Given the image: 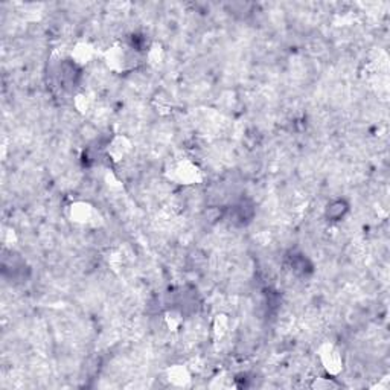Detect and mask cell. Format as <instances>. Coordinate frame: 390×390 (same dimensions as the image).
Returning <instances> with one entry per match:
<instances>
[{
  "mask_svg": "<svg viewBox=\"0 0 390 390\" xmlns=\"http://www.w3.org/2000/svg\"><path fill=\"white\" fill-rule=\"evenodd\" d=\"M322 361H323L325 367L328 369V372H331V373H337L340 370V367H341V358H340V355L336 351H332L331 347H329V351L323 352Z\"/></svg>",
  "mask_w": 390,
  "mask_h": 390,
  "instance_id": "obj_1",
  "label": "cell"
},
{
  "mask_svg": "<svg viewBox=\"0 0 390 390\" xmlns=\"http://www.w3.org/2000/svg\"><path fill=\"white\" fill-rule=\"evenodd\" d=\"M346 211H347V204L344 201L339 200V201H334L331 206H328L326 215L332 219H340L346 214Z\"/></svg>",
  "mask_w": 390,
  "mask_h": 390,
  "instance_id": "obj_2",
  "label": "cell"
},
{
  "mask_svg": "<svg viewBox=\"0 0 390 390\" xmlns=\"http://www.w3.org/2000/svg\"><path fill=\"white\" fill-rule=\"evenodd\" d=\"M188 372L186 369H183L182 366H177V367H172L170 370V381H172L174 384L177 386H183L186 381H188Z\"/></svg>",
  "mask_w": 390,
  "mask_h": 390,
  "instance_id": "obj_3",
  "label": "cell"
}]
</instances>
